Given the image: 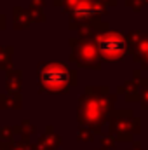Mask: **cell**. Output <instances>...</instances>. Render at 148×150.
I'll return each mask as SVG.
<instances>
[{
  "label": "cell",
  "instance_id": "1",
  "mask_svg": "<svg viewBox=\"0 0 148 150\" xmlns=\"http://www.w3.org/2000/svg\"><path fill=\"white\" fill-rule=\"evenodd\" d=\"M98 47H99V52L106 59H118L125 52V42H124V38L118 37V35H113V33L99 38Z\"/></svg>",
  "mask_w": 148,
  "mask_h": 150
},
{
  "label": "cell",
  "instance_id": "2",
  "mask_svg": "<svg viewBox=\"0 0 148 150\" xmlns=\"http://www.w3.org/2000/svg\"><path fill=\"white\" fill-rule=\"evenodd\" d=\"M66 79H68V74L65 67H47L42 72V82L49 89H59L61 86H65Z\"/></svg>",
  "mask_w": 148,
  "mask_h": 150
}]
</instances>
